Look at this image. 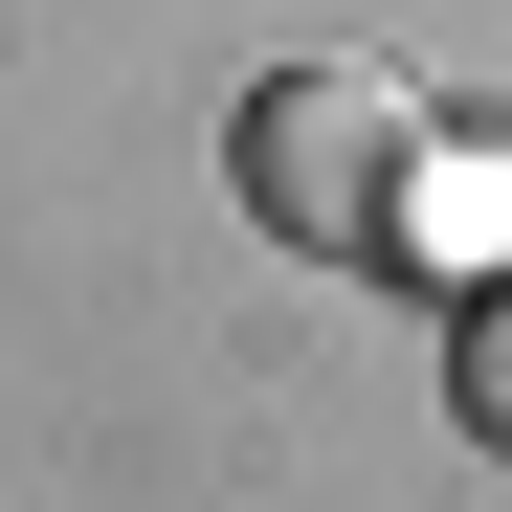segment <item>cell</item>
Wrapping results in <instances>:
<instances>
[{
    "label": "cell",
    "mask_w": 512,
    "mask_h": 512,
    "mask_svg": "<svg viewBox=\"0 0 512 512\" xmlns=\"http://www.w3.org/2000/svg\"><path fill=\"white\" fill-rule=\"evenodd\" d=\"M401 156H423V90L379 45H290L268 90L223 112V201L268 223V245H312V268H357V245L401 223Z\"/></svg>",
    "instance_id": "cell-1"
},
{
    "label": "cell",
    "mask_w": 512,
    "mask_h": 512,
    "mask_svg": "<svg viewBox=\"0 0 512 512\" xmlns=\"http://www.w3.org/2000/svg\"><path fill=\"white\" fill-rule=\"evenodd\" d=\"M379 245H423V268H468V290H490V268H512V179L423 134V156H401V223H379Z\"/></svg>",
    "instance_id": "cell-2"
},
{
    "label": "cell",
    "mask_w": 512,
    "mask_h": 512,
    "mask_svg": "<svg viewBox=\"0 0 512 512\" xmlns=\"http://www.w3.org/2000/svg\"><path fill=\"white\" fill-rule=\"evenodd\" d=\"M446 423L512 468V268H490V290H468V334H446Z\"/></svg>",
    "instance_id": "cell-3"
}]
</instances>
